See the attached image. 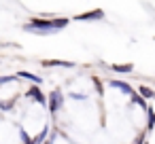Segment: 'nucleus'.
Returning <instances> with one entry per match:
<instances>
[{
  "label": "nucleus",
  "mask_w": 155,
  "mask_h": 144,
  "mask_svg": "<svg viewBox=\"0 0 155 144\" xmlns=\"http://www.w3.org/2000/svg\"><path fill=\"white\" fill-rule=\"evenodd\" d=\"M70 26V17H28L26 24H21V30L36 36H51Z\"/></svg>",
  "instance_id": "nucleus-1"
},
{
  "label": "nucleus",
  "mask_w": 155,
  "mask_h": 144,
  "mask_svg": "<svg viewBox=\"0 0 155 144\" xmlns=\"http://www.w3.org/2000/svg\"><path fill=\"white\" fill-rule=\"evenodd\" d=\"M64 104H66V95H64L62 87H55L47 93V110H49L51 119H58V114L64 110Z\"/></svg>",
  "instance_id": "nucleus-2"
},
{
  "label": "nucleus",
  "mask_w": 155,
  "mask_h": 144,
  "mask_svg": "<svg viewBox=\"0 0 155 144\" xmlns=\"http://www.w3.org/2000/svg\"><path fill=\"white\" fill-rule=\"evenodd\" d=\"M24 98H28L30 102H34V104H38V106H43V108H47V95H45V93L41 91V87H36V85H30V87L26 89Z\"/></svg>",
  "instance_id": "nucleus-3"
},
{
  "label": "nucleus",
  "mask_w": 155,
  "mask_h": 144,
  "mask_svg": "<svg viewBox=\"0 0 155 144\" xmlns=\"http://www.w3.org/2000/svg\"><path fill=\"white\" fill-rule=\"evenodd\" d=\"M106 85H108L110 89H117V91H121V93L130 95V98L136 93V87H134L132 83H127V81H121V78H108V81H106Z\"/></svg>",
  "instance_id": "nucleus-4"
},
{
  "label": "nucleus",
  "mask_w": 155,
  "mask_h": 144,
  "mask_svg": "<svg viewBox=\"0 0 155 144\" xmlns=\"http://www.w3.org/2000/svg\"><path fill=\"white\" fill-rule=\"evenodd\" d=\"M104 15H106V13H104L102 9H94V11H87V13L74 15L72 19H74V21H102Z\"/></svg>",
  "instance_id": "nucleus-5"
},
{
  "label": "nucleus",
  "mask_w": 155,
  "mask_h": 144,
  "mask_svg": "<svg viewBox=\"0 0 155 144\" xmlns=\"http://www.w3.org/2000/svg\"><path fill=\"white\" fill-rule=\"evenodd\" d=\"M41 66H45V68H66V70H70V68H74L77 64H74V62H68V59H43Z\"/></svg>",
  "instance_id": "nucleus-6"
},
{
  "label": "nucleus",
  "mask_w": 155,
  "mask_h": 144,
  "mask_svg": "<svg viewBox=\"0 0 155 144\" xmlns=\"http://www.w3.org/2000/svg\"><path fill=\"white\" fill-rule=\"evenodd\" d=\"M15 76H17L19 81H30V83L36 85V87L43 85V76H38V74H34V72H28V70H19V72H15Z\"/></svg>",
  "instance_id": "nucleus-7"
},
{
  "label": "nucleus",
  "mask_w": 155,
  "mask_h": 144,
  "mask_svg": "<svg viewBox=\"0 0 155 144\" xmlns=\"http://www.w3.org/2000/svg\"><path fill=\"white\" fill-rule=\"evenodd\" d=\"M49 133H51V125L47 123V125H43V129H41L38 133L32 136V144H45L47 138H49Z\"/></svg>",
  "instance_id": "nucleus-8"
},
{
  "label": "nucleus",
  "mask_w": 155,
  "mask_h": 144,
  "mask_svg": "<svg viewBox=\"0 0 155 144\" xmlns=\"http://www.w3.org/2000/svg\"><path fill=\"white\" fill-rule=\"evenodd\" d=\"M110 72H117V74H132L134 72V64H113L108 66Z\"/></svg>",
  "instance_id": "nucleus-9"
},
{
  "label": "nucleus",
  "mask_w": 155,
  "mask_h": 144,
  "mask_svg": "<svg viewBox=\"0 0 155 144\" xmlns=\"http://www.w3.org/2000/svg\"><path fill=\"white\" fill-rule=\"evenodd\" d=\"M136 93H138V95H140L142 100H147V102L155 98V89H151L149 85H138V89H136Z\"/></svg>",
  "instance_id": "nucleus-10"
},
{
  "label": "nucleus",
  "mask_w": 155,
  "mask_h": 144,
  "mask_svg": "<svg viewBox=\"0 0 155 144\" xmlns=\"http://www.w3.org/2000/svg\"><path fill=\"white\" fill-rule=\"evenodd\" d=\"M17 140H19V144H32V136H30V131L26 129V127H17Z\"/></svg>",
  "instance_id": "nucleus-11"
},
{
  "label": "nucleus",
  "mask_w": 155,
  "mask_h": 144,
  "mask_svg": "<svg viewBox=\"0 0 155 144\" xmlns=\"http://www.w3.org/2000/svg\"><path fill=\"white\" fill-rule=\"evenodd\" d=\"M153 129H155V108L149 106V108H147V129H144V131L149 133V131H153Z\"/></svg>",
  "instance_id": "nucleus-12"
},
{
  "label": "nucleus",
  "mask_w": 155,
  "mask_h": 144,
  "mask_svg": "<svg viewBox=\"0 0 155 144\" xmlns=\"http://www.w3.org/2000/svg\"><path fill=\"white\" fill-rule=\"evenodd\" d=\"M130 104H132V106H138V108H142V110H147V108H149V102H147V100H142L138 93H134V95H132Z\"/></svg>",
  "instance_id": "nucleus-13"
},
{
  "label": "nucleus",
  "mask_w": 155,
  "mask_h": 144,
  "mask_svg": "<svg viewBox=\"0 0 155 144\" xmlns=\"http://www.w3.org/2000/svg\"><path fill=\"white\" fill-rule=\"evenodd\" d=\"M19 78L15 76V74H5V76H0V89H5L7 85H13V83H17Z\"/></svg>",
  "instance_id": "nucleus-14"
},
{
  "label": "nucleus",
  "mask_w": 155,
  "mask_h": 144,
  "mask_svg": "<svg viewBox=\"0 0 155 144\" xmlns=\"http://www.w3.org/2000/svg\"><path fill=\"white\" fill-rule=\"evenodd\" d=\"M17 106V100H0V110L2 112H11Z\"/></svg>",
  "instance_id": "nucleus-15"
},
{
  "label": "nucleus",
  "mask_w": 155,
  "mask_h": 144,
  "mask_svg": "<svg viewBox=\"0 0 155 144\" xmlns=\"http://www.w3.org/2000/svg\"><path fill=\"white\" fill-rule=\"evenodd\" d=\"M68 100H74V102H87L89 95H87V93H79V91H70V93H68Z\"/></svg>",
  "instance_id": "nucleus-16"
},
{
  "label": "nucleus",
  "mask_w": 155,
  "mask_h": 144,
  "mask_svg": "<svg viewBox=\"0 0 155 144\" xmlns=\"http://www.w3.org/2000/svg\"><path fill=\"white\" fill-rule=\"evenodd\" d=\"M91 81H94V89H96V93H98L100 98H104V85H102V81H100L98 76H91Z\"/></svg>",
  "instance_id": "nucleus-17"
},
{
  "label": "nucleus",
  "mask_w": 155,
  "mask_h": 144,
  "mask_svg": "<svg viewBox=\"0 0 155 144\" xmlns=\"http://www.w3.org/2000/svg\"><path fill=\"white\" fill-rule=\"evenodd\" d=\"M144 142H147V131H138L136 138H134L130 144H144Z\"/></svg>",
  "instance_id": "nucleus-18"
},
{
  "label": "nucleus",
  "mask_w": 155,
  "mask_h": 144,
  "mask_svg": "<svg viewBox=\"0 0 155 144\" xmlns=\"http://www.w3.org/2000/svg\"><path fill=\"white\" fill-rule=\"evenodd\" d=\"M0 62H2V57H0Z\"/></svg>",
  "instance_id": "nucleus-19"
},
{
  "label": "nucleus",
  "mask_w": 155,
  "mask_h": 144,
  "mask_svg": "<svg viewBox=\"0 0 155 144\" xmlns=\"http://www.w3.org/2000/svg\"><path fill=\"white\" fill-rule=\"evenodd\" d=\"M153 100H155V98H153Z\"/></svg>",
  "instance_id": "nucleus-20"
}]
</instances>
